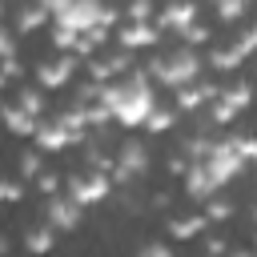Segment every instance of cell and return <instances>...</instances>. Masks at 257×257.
<instances>
[{"label": "cell", "mask_w": 257, "mask_h": 257, "mask_svg": "<svg viewBox=\"0 0 257 257\" xmlns=\"http://www.w3.org/2000/svg\"><path fill=\"white\" fill-rule=\"evenodd\" d=\"M237 169H241V157L233 149H209V157L197 161V177H189V185H197L201 193H209V189L225 185Z\"/></svg>", "instance_id": "7a4b0ae2"}, {"label": "cell", "mask_w": 257, "mask_h": 257, "mask_svg": "<svg viewBox=\"0 0 257 257\" xmlns=\"http://www.w3.org/2000/svg\"><path fill=\"white\" fill-rule=\"evenodd\" d=\"M104 104H108V112H112L120 124H145V120L153 116V88H149L141 76H133V80L108 88V92H104Z\"/></svg>", "instance_id": "6da1fadb"}, {"label": "cell", "mask_w": 257, "mask_h": 257, "mask_svg": "<svg viewBox=\"0 0 257 257\" xmlns=\"http://www.w3.org/2000/svg\"><path fill=\"white\" fill-rule=\"evenodd\" d=\"M48 8L56 12L60 28L68 32H88L104 20V4L100 0H48Z\"/></svg>", "instance_id": "3957f363"}, {"label": "cell", "mask_w": 257, "mask_h": 257, "mask_svg": "<svg viewBox=\"0 0 257 257\" xmlns=\"http://www.w3.org/2000/svg\"><path fill=\"white\" fill-rule=\"evenodd\" d=\"M48 221H52L56 229H72V225L80 221V201H68V197H56V201L48 205Z\"/></svg>", "instance_id": "5b68a950"}, {"label": "cell", "mask_w": 257, "mask_h": 257, "mask_svg": "<svg viewBox=\"0 0 257 257\" xmlns=\"http://www.w3.org/2000/svg\"><path fill=\"white\" fill-rule=\"evenodd\" d=\"M145 169H149L145 149H141V145H124V149H120V177H141Z\"/></svg>", "instance_id": "8992f818"}, {"label": "cell", "mask_w": 257, "mask_h": 257, "mask_svg": "<svg viewBox=\"0 0 257 257\" xmlns=\"http://www.w3.org/2000/svg\"><path fill=\"white\" fill-rule=\"evenodd\" d=\"M153 76H157L161 84L181 88V84H189V80L197 76V56H193V52H169V56H161V60L153 64Z\"/></svg>", "instance_id": "277c9868"}, {"label": "cell", "mask_w": 257, "mask_h": 257, "mask_svg": "<svg viewBox=\"0 0 257 257\" xmlns=\"http://www.w3.org/2000/svg\"><path fill=\"white\" fill-rule=\"evenodd\" d=\"M241 8H245V0H217V12H221L225 20H233V16H241Z\"/></svg>", "instance_id": "52a82bcc"}, {"label": "cell", "mask_w": 257, "mask_h": 257, "mask_svg": "<svg viewBox=\"0 0 257 257\" xmlns=\"http://www.w3.org/2000/svg\"><path fill=\"white\" fill-rule=\"evenodd\" d=\"M137 257H173V253H169L165 245H145V249H141Z\"/></svg>", "instance_id": "9c48e42d"}, {"label": "cell", "mask_w": 257, "mask_h": 257, "mask_svg": "<svg viewBox=\"0 0 257 257\" xmlns=\"http://www.w3.org/2000/svg\"><path fill=\"white\" fill-rule=\"evenodd\" d=\"M100 193H104V181H88V185L80 189V197H76V201H92V197H100Z\"/></svg>", "instance_id": "ba28073f"}]
</instances>
